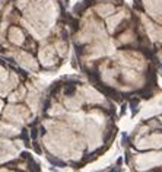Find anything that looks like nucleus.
<instances>
[{"mask_svg":"<svg viewBox=\"0 0 162 172\" xmlns=\"http://www.w3.org/2000/svg\"><path fill=\"white\" fill-rule=\"evenodd\" d=\"M47 161L50 162L53 166H57V168H64V166H67V163H66L64 161H60L58 158H53L51 155H47Z\"/></svg>","mask_w":162,"mask_h":172,"instance_id":"nucleus-1","label":"nucleus"},{"mask_svg":"<svg viewBox=\"0 0 162 172\" xmlns=\"http://www.w3.org/2000/svg\"><path fill=\"white\" fill-rule=\"evenodd\" d=\"M76 83H77L76 80H70L64 85V95L66 96L73 95V92H75V89H76Z\"/></svg>","mask_w":162,"mask_h":172,"instance_id":"nucleus-2","label":"nucleus"},{"mask_svg":"<svg viewBox=\"0 0 162 172\" xmlns=\"http://www.w3.org/2000/svg\"><path fill=\"white\" fill-rule=\"evenodd\" d=\"M29 134H31V133H29L26 128H22V133H21V136H19V138H22V140L25 141L26 146L31 144V137H29Z\"/></svg>","mask_w":162,"mask_h":172,"instance_id":"nucleus-3","label":"nucleus"},{"mask_svg":"<svg viewBox=\"0 0 162 172\" xmlns=\"http://www.w3.org/2000/svg\"><path fill=\"white\" fill-rule=\"evenodd\" d=\"M137 93L140 95L142 98H145V99H149V98H152V95H153V92H152V89H151V86H149V88L142 89V91H139Z\"/></svg>","mask_w":162,"mask_h":172,"instance_id":"nucleus-4","label":"nucleus"},{"mask_svg":"<svg viewBox=\"0 0 162 172\" xmlns=\"http://www.w3.org/2000/svg\"><path fill=\"white\" fill-rule=\"evenodd\" d=\"M29 162V171L31 172H41V168H40V163L38 162H35L34 159H31Z\"/></svg>","mask_w":162,"mask_h":172,"instance_id":"nucleus-5","label":"nucleus"},{"mask_svg":"<svg viewBox=\"0 0 162 172\" xmlns=\"http://www.w3.org/2000/svg\"><path fill=\"white\" fill-rule=\"evenodd\" d=\"M137 101L136 99H133V101H130V108H131V112H133V115L137 112Z\"/></svg>","mask_w":162,"mask_h":172,"instance_id":"nucleus-6","label":"nucleus"},{"mask_svg":"<svg viewBox=\"0 0 162 172\" xmlns=\"http://www.w3.org/2000/svg\"><path fill=\"white\" fill-rule=\"evenodd\" d=\"M32 147H34V150H35L37 153H43V147L40 146V143H38L37 140H34V143H32Z\"/></svg>","mask_w":162,"mask_h":172,"instance_id":"nucleus-7","label":"nucleus"},{"mask_svg":"<svg viewBox=\"0 0 162 172\" xmlns=\"http://www.w3.org/2000/svg\"><path fill=\"white\" fill-rule=\"evenodd\" d=\"M38 131H40V128H38V130H37V128H32V130L29 131V133H31V138H32V140H37V137H38V134H40Z\"/></svg>","mask_w":162,"mask_h":172,"instance_id":"nucleus-8","label":"nucleus"},{"mask_svg":"<svg viewBox=\"0 0 162 172\" xmlns=\"http://www.w3.org/2000/svg\"><path fill=\"white\" fill-rule=\"evenodd\" d=\"M21 158H22V159H26V161H31V159H32V156H31L26 150H23V152L21 153Z\"/></svg>","mask_w":162,"mask_h":172,"instance_id":"nucleus-9","label":"nucleus"},{"mask_svg":"<svg viewBox=\"0 0 162 172\" xmlns=\"http://www.w3.org/2000/svg\"><path fill=\"white\" fill-rule=\"evenodd\" d=\"M121 141H123V144H127V141H129V136H127V133H124V134H123Z\"/></svg>","mask_w":162,"mask_h":172,"instance_id":"nucleus-10","label":"nucleus"},{"mask_svg":"<svg viewBox=\"0 0 162 172\" xmlns=\"http://www.w3.org/2000/svg\"><path fill=\"white\" fill-rule=\"evenodd\" d=\"M15 163H18V161L8 162V163H4V166H6V168H13V165H15Z\"/></svg>","mask_w":162,"mask_h":172,"instance_id":"nucleus-11","label":"nucleus"},{"mask_svg":"<svg viewBox=\"0 0 162 172\" xmlns=\"http://www.w3.org/2000/svg\"><path fill=\"white\" fill-rule=\"evenodd\" d=\"M40 134H41V136H45V134H47V130H45V127H40Z\"/></svg>","mask_w":162,"mask_h":172,"instance_id":"nucleus-12","label":"nucleus"},{"mask_svg":"<svg viewBox=\"0 0 162 172\" xmlns=\"http://www.w3.org/2000/svg\"><path fill=\"white\" fill-rule=\"evenodd\" d=\"M48 106H50V102H48V101H45V103H44V111H47V109H48Z\"/></svg>","mask_w":162,"mask_h":172,"instance_id":"nucleus-13","label":"nucleus"},{"mask_svg":"<svg viewBox=\"0 0 162 172\" xmlns=\"http://www.w3.org/2000/svg\"><path fill=\"white\" fill-rule=\"evenodd\" d=\"M146 172H162L159 168H155V169H149V171H146Z\"/></svg>","mask_w":162,"mask_h":172,"instance_id":"nucleus-14","label":"nucleus"},{"mask_svg":"<svg viewBox=\"0 0 162 172\" xmlns=\"http://www.w3.org/2000/svg\"><path fill=\"white\" fill-rule=\"evenodd\" d=\"M121 163H123V158H118V159H117V165H121Z\"/></svg>","mask_w":162,"mask_h":172,"instance_id":"nucleus-15","label":"nucleus"},{"mask_svg":"<svg viewBox=\"0 0 162 172\" xmlns=\"http://www.w3.org/2000/svg\"><path fill=\"white\" fill-rule=\"evenodd\" d=\"M111 171H112V172H120V166H116V168H114V169H111Z\"/></svg>","mask_w":162,"mask_h":172,"instance_id":"nucleus-16","label":"nucleus"}]
</instances>
